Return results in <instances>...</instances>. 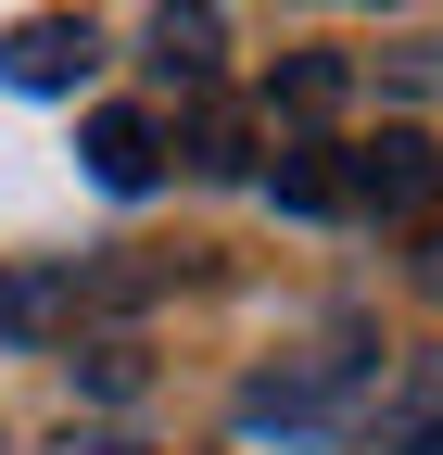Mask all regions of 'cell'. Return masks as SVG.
I'll list each match as a JSON object with an SVG mask.
<instances>
[{
  "label": "cell",
  "mask_w": 443,
  "mask_h": 455,
  "mask_svg": "<svg viewBox=\"0 0 443 455\" xmlns=\"http://www.w3.org/2000/svg\"><path fill=\"white\" fill-rule=\"evenodd\" d=\"M165 13H190V26H203V13H215V0H165Z\"/></svg>",
  "instance_id": "obj_12"
},
{
  "label": "cell",
  "mask_w": 443,
  "mask_h": 455,
  "mask_svg": "<svg viewBox=\"0 0 443 455\" xmlns=\"http://www.w3.org/2000/svg\"><path fill=\"white\" fill-rule=\"evenodd\" d=\"M51 304H64V291H51V278H0V329H38Z\"/></svg>",
  "instance_id": "obj_8"
},
{
  "label": "cell",
  "mask_w": 443,
  "mask_h": 455,
  "mask_svg": "<svg viewBox=\"0 0 443 455\" xmlns=\"http://www.w3.org/2000/svg\"><path fill=\"white\" fill-rule=\"evenodd\" d=\"M279 203H292V215H342V203H355V152H329V140L279 152Z\"/></svg>",
  "instance_id": "obj_4"
},
{
  "label": "cell",
  "mask_w": 443,
  "mask_h": 455,
  "mask_svg": "<svg viewBox=\"0 0 443 455\" xmlns=\"http://www.w3.org/2000/svg\"><path fill=\"white\" fill-rule=\"evenodd\" d=\"M406 443H418V455H443V418H418V430H406Z\"/></svg>",
  "instance_id": "obj_11"
},
{
  "label": "cell",
  "mask_w": 443,
  "mask_h": 455,
  "mask_svg": "<svg viewBox=\"0 0 443 455\" xmlns=\"http://www.w3.org/2000/svg\"><path fill=\"white\" fill-rule=\"evenodd\" d=\"M89 64H101V38L77 13H26L13 38H0V89H77Z\"/></svg>",
  "instance_id": "obj_1"
},
{
  "label": "cell",
  "mask_w": 443,
  "mask_h": 455,
  "mask_svg": "<svg viewBox=\"0 0 443 455\" xmlns=\"http://www.w3.org/2000/svg\"><path fill=\"white\" fill-rule=\"evenodd\" d=\"M254 140H241V114H203V178H241Z\"/></svg>",
  "instance_id": "obj_7"
},
{
  "label": "cell",
  "mask_w": 443,
  "mask_h": 455,
  "mask_svg": "<svg viewBox=\"0 0 443 455\" xmlns=\"http://www.w3.org/2000/svg\"><path fill=\"white\" fill-rule=\"evenodd\" d=\"M279 101L292 114H329V101H342V64H329V51H292V64H279Z\"/></svg>",
  "instance_id": "obj_5"
},
{
  "label": "cell",
  "mask_w": 443,
  "mask_h": 455,
  "mask_svg": "<svg viewBox=\"0 0 443 455\" xmlns=\"http://www.w3.org/2000/svg\"><path fill=\"white\" fill-rule=\"evenodd\" d=\"M77 152H89V178H101V190H115V203L165 178V140H152V114H127V101H101V114H89V127H77Z\"/></svg>",
  "instance_id": "obj_2"
},
{
  "label": "cell",
  "mask_w": 443,
  "mask_h": 455,
  "mask_svg": "<svg viewBox=\"0 0 443 455\" xmlns=\"http://www.w3.org/2000/svg\"><path fill=\"white\" fill-rule=\"evenodd\" d=\"M77 455H152V443H127V430H89V443H77Z\"/></svg>",
  "instance_id": "obj_10"
},
{
  "label": "cell",
  "mask_w": 443,
  "mask_h": 455,
  "mask_svg": "<svg viewBox=\"0 0 443 455\" xmlns=\"http://www.w3.org/2000/svg\"><path fill=\"white\" fill-rule=\"evenodd\" d=\"M418 291H443V228H431V241H418Z\"/></svg>",
  "instance_id": "obj_9"
},
{
  "label": "cell",
  "mask_w": 443,
  "mask_h": 455,
  "mask_svg": "<svg viewBox=\"0 0 443 455\" xmlns=\"http://www.w3.org/2000/svg\"><path fill=\"white\" fill-rule=\"evenodd\" d=\"M77 379H89V392H115V405H127V392H140L152 367H140V341H89V355H77Z\"/></svg>",
  "instance_id": "obj_6"
},
{
  "label": "cell",
  "mask_w": 443,
  "mask_h": 455,
  "mask_svg": "<svg viewBox=\"0 0 443 455\" xmlns=\"http://www.w3.org/2000/svg\"><path fill=\"white\" fill-rule=\"evenodd\" d=\"M431 190H443V152H431L418 127H380V140L355 152V203H393V215H406V203H431Z\"/></svg>",
  "instance_id": "obj_3"
}]
</instances>
